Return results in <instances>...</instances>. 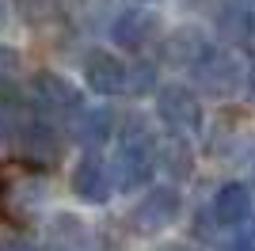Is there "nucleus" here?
Instances as JSON below:
<instances>
[{
  "label": "nucleus",
  "mask_w": 255,
  "mask_h": 251,
  "mask_svg": "<svg viewBox=\"0 0 255 251\" xmlns=\"http://www.w3.org/2000/svg\"><path fill=\"white\" fill-rule=\"evenodd\" d=\"M194 69H198V80H202L213 95H233V92H240L244 80H248L244 61L229 50H210V46H206V50L198 53Z\"/></svg>",
  "instance_id": "nucleus-2"
},
{
  "label": "nucleus",
  "mask_w": 255,
  "mask_h": 251,
  "mask_svg": "<svg viewBox=\"0 0 255 251\" xmlns=\"http://www.w3.org/2000/svg\"><path fill=\"white\" fill-rule=\"evenodd\" d=\"M145 4H149V0H145Z\"/></svg>",
  "instance_id": "nucleus-18"
},
{
  "label": "nucleus",
  "mask_w": 255,
  "mask_h": 251,
  "mask_svg": "<svg viewBox=\"0 0 255 251\" xmlns=\"http://www.w3.org/2000/svg\"><path fill=\"white\" fill-rule=\"evenodd\" d=\"M156 111L160 118L168 122L171 133H194L198 126H202V103H198V95L191 92V88H183V84H171V88H164L156 99Z\"/></svg>",
  "instance_id": "nucleus-3"
},
{
  "label": "nucleus",
  "mask_w": 255,
  "mask_h": 251,
  "mask_svg": "<svg viewBox=\"0 0 255 251\" xmlns=\"http://www.w3.org/2000/svg\"><path fill=\"white\" fill-rule=\"evenodd\" d=\"M65 4L69 0H15V8H19V15L27 23H50V19H57L65 11Z\"/></svg>",
  "instance_id": "nucleus-13"
},
{
  "label": "nucleus",
  "mask_w": 255,
  "mask_h": 251,
  "mask_svg": "<svg viewBox=\"0 0 255 251\" xmlns=\"http://www.w3.org/2000/svg\"><path fill=\"white\" fill-rule=\"evenodd\" d=\"M233 251H255V236H252V240H248V236H244V240L236 244V248H233Z\"/></svg>",
  "instance_id": "nucleus-14"
},
{
  "label": "nucleus",
  "mask_w": 255,
  "mask_h": 251,
  "mask_svg": "<svg viewBox=\"0 0 255 251\" xmlns=\"http://www.w3.org/2000/svg\"><path fill=\"white\" fill-rule=\"evenodd\" d=\"M0 251H34V248H27V244H4Z\"/></svg>",
  "instance_id": "nucleus-15"
},
{
  "label": "nucleus",
  "mask_w": 255,
  "mask_h": 251,
  "mask_svg": "<svg viewBox=\"0 0 255 251\" xmlns=\"http://www.w3.org/2000/svg\"><path fill=\"white\" fill-rule=\"evenodd\" d=\"M38 198H42L38 167L27 160H0V221L23 229Z\"/></svg>",
  "instance_id": "nucleus-1"
},
{
  "label": "nucleus",
  "mask_w": 255,
  "mask_h": 251,
  "mask_svg": "<svg viewBox=\"0 0 255 251\" xmlns=\"http://www.w3.org/2000/svg\"><path fill=\"white\" fill-rule=\"evenodd\" d=\"M31 95L46 115L65 118V115H76V111H80V92L57 73H38L31 80Z\"/></svg>",
  "instance_id": "nucleus-7"
},
{
  "label": "nucleus",
  "mask_w": 255,
  "mask_h": 251,
  "mask_svg": "<svg viewBox=\"0 0 255 251\" xmlns=\"http://www.w3.org/2000/svg\"><path fill=\"white\" fill-rule=\"evenodd\" d=\"M156 31H160L156 15L145 11V8H126L111 23V38H115L122 50H145V46L156 38Z\"/></svg>",
  "instance_id": "nucleus-8"
},
{
  "label": "nucleus",
  "mask_w": 255,
  "mask_h": 251,
  "mask_svg": "<svg viewBox=\"0 0 255 251\" xmlns=\"http://www.w3.org/2000/svg\"><path fill=\"white\" fill-rule=\"evenodd\" d=\"M252 213V190L244 183H225L213 194V221L217 225H240Z\"/></svg>",
  "instance_id": "nucleus-11"
},
{
  "label": "nucleus",
  "mask_w": 255,
  "mask_h": 251,
  "mask_svg": "<svg viewBox=\"0 0 255 251\" xmlns=\"http://www.w3.org/2000/svg\"><path fill=\"white\" fill-rule=\"evenodd\" d=\"M76 141L84 148H96V145H103L107 141V133H111V111H88V115H80V122H76Z\"/></svg>",
  "instance_id": "nucleus-12"
},
{
  "label": "nucleus",
  "mask_w": 255,
  "mask_h": 251,
  "mask_svg": "<svg viewBox=\"0 0 255 251\" xmlns=\"http://www.w3.org/2000/svg\"><path fill=\"white\" fill-rule=\"evenodd\" d=\"M152 167H156V156H152V145L145 141V137H133V141H126V145L118 148L115 156V183L122 190H133L141 187V183H149Z\"/></svg>",
  "instance_id": "nucleus-5"
},
{
  "label": "nucleus",
  "mask_w": 255,
  "mask_h": 251,
  "mask_svg": "<svg viewBox=\"0 0 255 251\" xmlns=\"http://www.w3.org/2000/svg\"><path fill=\"white\" fill-rule=\"evenodd\" d=\"M175 217H179V194L171 187H156L152 194H145V198L137 202V209H133V229L152 236V232H164L168 225H175Z\"/></svg>",
  "instance_id": "nucleus-6"
},
{
  "label": "nucleus",
  "mask_w": 255,
  "mask_h": 251,
  "mask_svg": "<svg viewBox=\"0 0 255 251\" xmlns=\"http://www.w3.org/2000/svg\"><path fill=\"white\" fill-rule=\"evenodd\" d=\"M115 190V179H111V167L103 164L99 156H84L73 171V194L80 202H107Z\"/></svg>",
  "instance_id": "nucleus-9"
},
{
  "label": "nucleus",
  "mask_w": 255,
  "mask_h": 251,
  "mask_svg": "<svg viewBox=\"0 0 255 251\" xmlns=\"http://www.w3.org/2000/svg\"><path fill=\"white\" fill-rule=\"evenodd\" d=\"M84 80L92 92L99 95H118L122 88H126V69H122V61H115L111 53H88L84 61Z\"/></svg>",
  "instance_id": "nucleus-10"
},
{
  "label": "nucleus",
  "mask_w": 255,
  "mask_h": 251,
  "mask_svg": "<svg viewBox=\"0 0 255 251\" xmlns=\"http://www.w3.org/2000/svg\"><path fill=\"white\" fill-rule=\"evenodd\" d=\"M11 141L19 148V160H27L34 167H50L57 160V133L42 118H23L19 129L11 133Z\"/></svg>",
  "instance_id": "nucleus-4"
},
{
  "label": "nucleus",
  "mask_w": 255,
  "mask_h": 251,
  "mask_svg": "<svg viewBox=\"0 0 255 251\" xmlns=\"http://www.w3.org/2000/svg\"><path fill=\"white\" fill-rule=\"evenodd\" d=\"M244 84H248V92L255 95V69H248V80H244Z\"/></svg>",
  "instance_id": "nucleus-16"
},
{
  "label": "nucleus",
  "mask_w": 255,
  "mask_h": 251,
  "mask_svg": "<svg viewBox=\"0 0 255 251\" xmlns=\"http://www.w3.org/2000/svg\"><path fill=\"white\" fill-rule=\"evenodd\" d=\"M4 15H8V0H0V27H4Z\"/></svg>",
  "instance_id": "nucleus-17"
}]
</instances>
